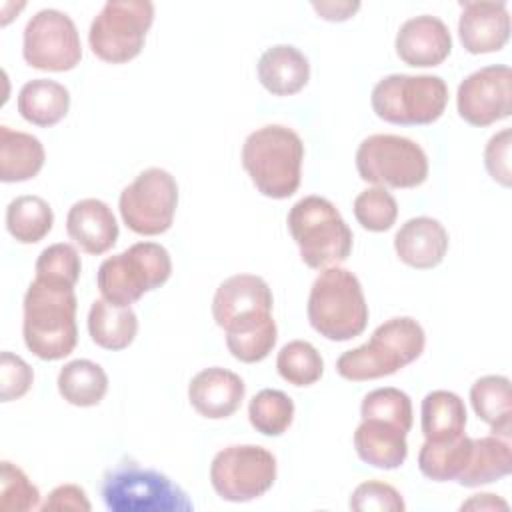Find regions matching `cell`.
<instances>
[{
  "label": "cell",
  "instance_id": "obj_15",
  "mask_svg": "<svg viewBox=\"0 0 512 512\" xmlns=\"http://www.w3.org/2000/svg\"><path fill=\"white\" fill-rule=\"evenodd\" d=\"M456 108L464 122L490 126L512 112V70L506 64L484 66L468 74L456 92Z\"/></svg>",
  "mask_w": 512,
  "mask_h": 512
},
{
  "label": "cell",
  "instance_id": "obj_11",
  "mask_svg": "<svg viewBox=\"0 0 512 512\" xmlns=\"http://www.w3.org/2000/svg\"><path fill=\"white\" fill-rule=\"evenodd\" d=\"M276 480V458L258 444H232L216 452L210 484L222 500L250 502L264 496Z\"/></svg>",
  "mask_w": 512,
  "mask_h": 512
},
{
  "label": "cell",
  "instance_id": "obj_13",
  "mask_svg": "<svg viewBox=\"0 0 512 512\" xmlns=\"http://www.w3.org/2000/svg\"><path fill=\"white\" fill-rule=\"evenodd\" d=\"M22 56L36 70L68 72L76 68L82 44L74 20L56 8L38 10L24 26Z\"/></svg>",
  "mask_w": 512,
  "mask_h": 512
},
{
  "label": "cell",
  "instance_id": "obj_21",
  "mask_svg": "<svg viewBox=\"0 0 512 512\" xmlns=\"http://www.w3.org/2000/svg\"><path fill=\"white\" fill-rule=\"evenodd\" d=\"M406 434L408 432L394 422L362 418L354 432V448L362 462L380 470H394L402 466L408 456Z\"/></svg>",
  "mask_w": 512,
  "mask_h": 512
},
{
  "label": "cell",
  "instance_id": "obj_32",
  "mask_svg": "<svg viewBox=\"0 0 512 512\" xmlns=\"http://www.w3.org/2000/svg\"><path fill=\"white\" fill-rule=\"evenodd\" d=\"M248 418L256 432L264 436H280L294 420V402L282 390L264 388L250 400Z\"/></svg>",
  "mask_w": 512,
  "mask_h": 512
},
{
  "label": "cell",
  "instance_id": "obj_2",
  "mask_svg": "<svg viewBox=\"0 0 512 512\" xmlns=\"http://www.w3.org/2000/svg\"><path fill=\"white\" fill-rule=\"evenodd\" d=\"M302 138L284 124L250 132L242 144V166L256 190L272 200L290 198L302 176Z\"/></svg>",
  "mask_w": 512,
  "mask_h": 512
},
{
  "label": "cell",
  "instance_id": "obj_39",
  "mask_svg": "<svg viewBox=\"0 0 512 512\" xmlns=\"http://www.w3.org/2000/svg\"><path fill=\"white\" fill-rule=\"evenodd\" d=\"M34 382V372L30 364L20 358L18 354H12L4 350L0 354V398L2 402L18 400L22 398Z\"/></svg>",
  "mask_w": 512,
  "mask_h": 512
},
{
  "label": "cell",
  "instance_id": "obj_41",
  "mask_svg": "<svg viewBox=\"0 0 512 512\" xmlns=\"http://www.w3.org/2000/svg\"><path fill=\"white\" fill-rule=\"evenodd\" d=\"M92 506L86 498V492L76 484H60L56 486L46 500L40 504L42 512L48 510H76V512H88Z\"/></svg>",
  "mask_w": 512,
  "mask_h": 512
},
{
  "label": "cell",
  "instance_id": "obj_9",
  "mask_svg": "<svg viewBox=\"0 0 512 512\" xmlns=\"http://www.w3.org/2000/svg\"><path fill=\"white\" fill-rule=\"evenodd\" d=\"M152 22L150 0H108L90 24V50L108 64L130 62L142 52Z\"/></svg>",
  "mask_w": 512,
  "mask_h": 512
},
{
  "label": "cell",
  "instance_id": "obj_35",
  "mask_svg": "<svg viewBox=\"0 0 512 512\" xmlns=\"http://www.w3.org/2000/svg\"><path fill=\"white\" fill-rule=\"evenodd\" d=\"M360 416L362 418H382L388 422L398 424L406 432L412 428V402L410 396L394 386L386 388H376L368 392L362 398L360 404Z\"/></svg>",
  "mask_w": 512,
  "mask_h": 512
},
{
  "label": "cell",
  "instance_id": "obj_12",
  "mask_svg": "<svg viewBox=\"0 0 512 512\" xmlns=\"http://www.w3.org/2000/svg\"><path fill=\"white\" fill-rule=\"evenodd\" d=\"M178 206V184L164 168L142 170L118 198L122 222L140 236L164 234Z\"/></svg>",
  "mask_w": 512,
  "mask_h": 512
},
{
  "label": "cell",
  "instance_id": "obj_18",
  "mask_svg": "<svg viewBox=\"0 0 512 512\" xmlns=\"http://www.w3.org/2000/svg\"><path fill=\"white\" fill-rule=\"evenodd\" d=\"M244 394V380L236 372L220 366L204 368L188 384L190 406L210 420L232 416L240 408Z\"/></svg>",
  "mask_w": 512,
  "mask_h": 512
},
{
  "label": "cell",
  "instance_id": "obj_1",
  "mask_svg": "<svg viewBox=\"0 0 512 512\" xmlns=\"http://www.w3.org/2000/svg\"><path fill=\"white\" fill-rule=\"evenodd\" d=\"M76 308L74 286L36 276L22 302L26 348L48 362L70 356L78 342Z\"/></svg>",
  "mask_w": 512,
  "mask_h": 512
},
{
  "label": "cell",
  "instance_id": "obj_40",
  "mask_svg": "<svg viewBox=\"0 0 512 512\" xmlns=\"http://www.w3.org/2000/svg\"><path fill=\"white\" fill-rule=\"evenodd\" d=\"M510 144H512V132L510 128H504L496 132L486 148H484V166L492 180H496L502 186L512 184V168H510Z\"/></svg>",
  "mask_w": 512,
  "mask_h": 512
},
{
  "label": "cell",
  "instance_id": "obj_5",
  "mask_svg": "<svg viewBox=\"0 0 512 512\" xmlns=\"http://www.w3.org/2000/svg\"><path fill=\"white\" fill-rule=\"evenodd\" d=\"M286 224L308 268L338 266L352 252V230L338 208L322 196L300 198L290 208Z\"/></svg>",
  "mask_w": 512,
  "mask_h": 512
},
{
  "label": "cell",
  "instance_id": "obj_42",
  "mask_svg": "<svg viewBox=\"0 0 512 512\" xmlns=\"http://www.w3.org/2000/svg\"><path fill=\"white\" fill-rule=\"evenodd\" d=\"M312 8L316 10V14L328 22H344L348 18H352L358 8H360V2H348V0H342V2H332V0H320V2H312Z\"/></svg>",
  "mask_w": 512,
  "mask_h": 512
},
{
  "label": "cell",
  "instance_id": "obj_30",
  "mask_svg": "<svg viewBox=\"0 0 512 512\" xmlns=\"http://www.w3.org/2000/svg\"><path fill=\"white\" fill-rule=\"evenodd\" d=\"M54 224V212L42 196L24 194L6 206V230L20 244L40 242Z\"/></svg>",
  "mask_w": 512,
  "mask_h": 512
},
{
  "label": "cell",
  "instance_id": "obj_8",
  "mask_svg": "<svg viewBox=\"0 0 512 512\" xmlns=\"http://www.w3.org/2000/svg\"><path fill=\"white\" fill-rule=\"evenodd\" d=\"M370 104L374 114L390 124H432L446 110L448 86L434 74H388L372 88Z\"/></svg>",
  "mask_w": 512,
  "mask_h": 512
},
{
  "label": "cell",
  "instance_id": "obj_20",
  "mask_svg": "<svg viewBox=\"0 0 512 512\" xmlns=\"http://www.w3.org/2000/svg\"><path fill=\"white\" fill-rule=\"evenodd\" d=\"M396 256L410 268L430 270L438 266L448 252L446 228L430 216L406 220L394 236Z\"/></svg>",
  "mask_w": 512,
  "mask_h": 512
},
{
  "label": "cell",
  "instance_id": "obj_34",
  "mask_svg": "<svg viewBox=\"0 0 512 512\" xmlns=\"http://www.w3.org/2000/svg\"><path fill=\"white\" fill-rule=\"evenodd\" d=\"M354 216L364 230L386 232L396 224L398 204L396 198L382 186L362 190L354 198Z\"/></svg>",
  "mask_w": 512,
  "mask_h": 512
},
{
  "label": "cell",
  "instance_id": "obj_4",
  "mask_svg": "<svg viewBox=\"0 0 512 512\" xmlns=\"http://www.w3.org/2000/svg\"><path fill=\"white\" fill-rule=\"evenodd\" d=\"M308 322L324 338L346 342L360 336L368 324V304L354 272L330 266L312 282Z\"/></svg>",
  "mask_w": 512,
  "mask_h": 512
},
{
  "label": "cell",
  "instance_id": "obj_7",
  "mask_svg": "<svg viewBox=\"0 0 512 512\" xmlns=\"http://www.w3.org/2000/svg\"><path fill=\"white\" fill-rule=\"evenodd\" d=\"M170 274L172 260L162 244L136 242L100 264L96 284L104 300L116 306H130L146 292L166 284Z\"/></svg>",
  "mask_w": 512,
  "mask_h": 512
},
{
  "label": "cell",
  "instance_id": "obj_10",
  "mask_svg": "<svg viewBox=\"0 0 512 512\" xmlns=\"http://www.w3.org/2000/svg\"><path fill=\"white\" fill-rule=\"evenodd\" d=\"M356 170L374 186L416 188L428 178V156L406 136L372 134L356 150Z\"/></svg>",
  "mask_w": 512,
  "mask_h": 512
},
{
  "label": "cell",
  "instance_id": "obj_24",
  "mask_svg": "<svg viewBox=\"0 0 512 512\" xmlns=\"http://www.w3.org/2000/svg\"><path fill=\"white\" fill-rule=\"evenodd\" d=\"M46 160V152L42 142L20 130H12L8 126H0V180L24 182L34 178Z\"/></svg>",
  "mask_w": 512,
  "mask_h": 512
},
{
  "label": "cell",
  "instance_id": "obj_38",
  "mask_svg": "<svg viewBox=\"0 0 512 512\" xmlns=\"http://www.w3.org/2000/svg\"><path fill=\"white\" fill-rule=\"evenodd\" d=\"M348 506L356 512H404L402 494L386 482L368 480L354 488Z\"/></svg>",
  "mask_w": 512,
  "mask_h": 512
},
{
  "label": "cell",
  "instance_id": "obj_28",
  "mask_svg": "<svg viewBox=\"0 0 512 512\" xmlns=\"http://www.w3.org/2000/svg\"><path fill=\"white\" fill-rule=\"evenodd\" d=\"M422 434L430 442H444L464 434L466 406L450 390H432L422 400Z\"/></svg>",
  "mask_w": 512,
  "mask_h": 512
},
{
  "label": "cell",
  "instance_id": "obj_33",
  "mask_svg": "<svg viewBox=\"0 0 512 512\" xmlns=\"http://www.w3.org/2000/svg\"><path fill=\"white\" fill-rule=\"evenodd\" d=\"M276 368L282 380L288 384L312 386L324 374V360L310 342L292 340L280 348L276 356Z\"/></svg>",
  "mask_w": 512,
  "mask_h": 512
},
{
  "label": "cell",
  "instance_id": "obj_31",
  "mask_svg": "<svg viewBox=\"0 0 512 512\" xmlns=\"http://www.w3.org/2000/svg\"><path fill=\"white\" fill-rule=\"evenodd\" d=\"M472 452V438L462 434L444 442L424 440L418 452V468L420 472L434 482L456 480L460 472L466 468Z\"/></svg>",
  "mask_w": 512,
  "mask_h": 512
},
{
  "label": "cell",
  "instance_id": "obj_6",
  "mask_svg": "<svg viewBox=\"0 0 512 512\" xmlns=\"http://www.w3.org/2000/svg\"><path fill=\"white\" fill-rule=\"evenodd\" d=\"M102 500L110 512H190L188 494L166 474L124 460L102 480Z\"/></svg>",
  "mask_w": 512,
  "mask_h": 512
},
{
  "label": "cell",
  "instance_id": "obj_14",
  "mask_svg": "<svg viewBox=\"0 0 512 512\" xmlns=\"http://www.w3.org/2000/svg\"><path fill=\"white\" fill-rule=\"evenodd\" d=\"M272 306L274 296L264 278L236 274L216 288L212 316L226 336H242L274 322Z\"/></svg>",
  "mask_w": 512,
  "mask_h": 512
},
{
  "label": "cell",
  "instance_id": "obj_3",
  "mask_svg": "<svg viewBox=\"0 0 512 512\" xmlns=\"http://www.w3.org/2000/svg\"><path fill=\"white\" fill-rule=\"evenodd\" d=\"M426 334L418 320L396 316L380 324L368 342L344 352L336 360V372L344 380L364 382L396 374L424 352Z\"/></svg>",
  "mask_w": 512,
  "mask_h": 512
},
{
  "label": "cell",
  "instance_id": "obj_26",
  "mask_svg": "<svg viewBox=\"0 0 512 512\" xmlns=\"http://www.w3.org/2000/svg\"><path fill=\"white\" fill-rule=\"evenodd\" d=\"M470 404L476 416L500 438L512 434V394L510 380L500 374L478 378L470 388Z\"/></svg>",
  "mask_w": 512,
  "mask_h": 512
},
{
  "label": "cell",
  "instance_id": "obj_19",
  "mask_svg": "<svg viewBox=\"0 0 512 512\" xmlns=\"http://www.w3.org/2000/svg\"><path fill=\"white\" fill-rule=\"evenodd\" d=\"M66 232L82 252L100 256L116 244L120 228L104 200L84 198L74 202L68 210Z\"/></svg>",
  "mask_w": 512,
  "mask_h": 512
},
{
  "label": "cell",
  "instance_id": "obj_27",
  "mask_svg": "<svg viewBox=\"0 0 512 512\" xmlns=\"http://www.w3.org/2000/svg\"><path fill=\"white\" fill-rule=\"evenodd\" d=\"M512 470L510 442L496 434L472 438V452L466 468L456 482L464 488H476L508 476Z\"/></svg>",
  "mask_w": 512,
  "mask_h": 512
},
{
  "label": "cell",
  "instance_id": "obj_43",
  "mask_svg": "<svg viewBox=\"0 0 512 512\" xmlns=\"http://www.w3.org/2000/svg\"><path fill=\"white\" fill-rule=\"evenodd\" d=\"M460 508L462 510H508V502L496 494H474Z\"/></svg>",
  "mask_w": 512,
  "mask_h": 512
},
{
  "label": "cell",
  "instance_id": "obj_29",
  "mask_svg": "<svg viewBox=\"0 0 512 512\" xmlns=\"http://www.w3.org/2000/svg\"><path fill=\"white\" fill-rule=\"evenodd\" d=\"M60 396L78 408H90L102 402L108 392V376L104 368L92 360L78 358L64 364L58 372Z\"/></svg>",
  "mask_w": 512,
  "mask_h": 512
},
{
  "label": "cell",
  "instance_id": "obj_25",
  "mask_svg": "<svg viewBox=\"0 0 512 512\" xmlns=\"http://www.w3.org/2000/svg\"><path fill=\"white\" fill-rule=\"evenodd\" d=\"M138 332V318L130 306H116L104 298L92 302L88 312V334L104 350L128 348Z\"/></svg>",
  "mask_w": 512,
  "mask_h": 512
},
{
  "label": "cell",
  "instance_id": "obj_36",
  "mask_svg": "<svg viewBox=\"0 0 512 512\" xmlns=\"http://www.w3.org/2000/svg\"><path fill=\"white\" fill-rule=\"evenodd\" d=\"M40 508V492L30 482L26 472L8 462L2 460L0 466V510L2 512H26Z\"/></svg>",
  "mask_w": 512,
  "mask_h": 512
},
{
  "label": "cell",
  "instance_id": "obj_23",
  "mask_svg": "<svg viewBox=\"0 0 512 512\" xmlns=\"http://www.w3.org/2000/svg\"><path fill=\"white\" fill-rule=\"evenodd\" d=\"M20 116L40 128L58 124L70 110V92L64 84L48 78L28 80L18 92Z\"/></svg>",
  "mask_w": 512,
  "mask_h": 512
},
{
  "label": "cell",
  "instance_id": "obj_16",
  "mask_svg": "<svg viewBox=\"0 0 512 512\" xmlns=\"http://www.w3.org/2000/svg\"><path fill=\"white\" fill-rule=\"evenodd\" d=\"M458 18V36L470 54L498 52L510 38V14L506 2L464 0Z\"/></svg>",
  "mask_w": 512,
  "mask_h": 512
},
{
  "label": "cell",
  "instance_id": "obj_22",
  "mask_svg": "<svg viewBox=\"0 0 512 512\" xmlns=\"http://www.w3.org/2000/svg\"><path fill=\"white\" fill-rule=\"evenodd\" d=\"M258 80L274 96L298 94L310 80L308 58L292 44H276L258 60Z\"/></svg>",
  "mask_w": 512,
  "mask_h": 512
},
{
  "label": "cell",
  "instance_id": "obj_17",
  "mask_svg": "<svg viewBox=\"0 0 512 512\" xmlns=\"http://www.w3.org/2000/svg\"><path fill=\"white\" fill-rule=\"evenodd\" d=\"M398 58L414 68H430L442 64L452 52V36L448 26L432 14L408 18L394 40Z\"/></svg>",
  "mask_w": 512,
  "mask_h": 512
},
{
  "label": "cell",
  "instance_id": "obj_37",
  "mask_svg": "<svg viewBox=\"0 0 512 512\" xmlns=\"http://www.w3.org/2000/svg\"><path fill=\"white\" fill-rule=\"evenodd\" d=\"M36 276L76 286L82 270L78 250L72 244L56 242L44 248L36 260Z\"/></svg>",
  "mask_w": 512,
  "mask_h": 512
}]
</instances>
